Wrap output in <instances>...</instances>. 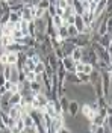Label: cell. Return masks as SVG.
<instances>
[{
  "mask_svg": "<svg viewBox=\"0 0 112 133\" xmlns=\"http://www.w3.org/2000/svg\"><path fill=\"white\" fill-rule=\"evenodd\" d=\"M5 82H6V80H5V77L2 76V73H0V88H3V85H5Z\"/></svg>",
  "mask_w": 112,
  "mask_h": 133,
  "instance_id": "34",
  "label": "cell"
},
{
  "mask_svg": "<svg viewBox=\"0 0 112 133\" xmlns=\"http://www.w3.org/2000/svg\"><path fill=\"white\" fill-rule=\"evenodd\" d=\"M93 71H94V66L91 65V64H85V65H83V70H82V73H83V74L89 76Z\"/></svg>",
  "mask_w": 112,
  "mask_h": 133,
  "instance_id": "25",
  "label": "cell"
},
{
  "mask_svg": "<svg viewBox=\"0 0 112 133\" xmlns=\"http://www.w3.org/2000/svg\"><path fill=\"white\" fill-rule=\"evenodd\" d=\"M61 65L62 68L67 71V73H76L74 71V62H73V59L70 58V56H65V58L61 61Z\"/></svg>",
  "mask_w": 112,
  "mask_h": 133,
  "instance_id": "1",
  "label": "cell"
},
{
  "mask_svg": "<svg viewBox=\"0 0 112 133\" xmlns=\"http://www.w3.org/2000/svg\"><path fill=\"white\" fill-rule=\"evenodd\" d=\"M14 42V39H12V36H2L0 38V47L2 49H6L8 45H11Z\"/></svg>",
  "mask_w": 112,
  "mask_h": 133,
  "instance_id": "18",
  "label": "cell"
},
{
  "mask_svg": "<svg viewBox=\"0 0 112 133\" xmlns=\"http://www.w3.org/2000/svg\"><path fill=\"white\" fill-rule=\"evenodd\" d=\"M21 20V15L17 14V12H9V23H12V24H15Z\"/></svg>",
  "mask_w": 112,
  "mask_h": 133,
  "instance_id": "23",
  "label": "cell"
},
{
  "mask_svg": "<svg viewBox=\"0 0 112 133\" xmlns=\"http://www.w3.org/2000/svg\"><path fill=\"white\" fill-rule=\"evenodd\" d=\"M50 24H52L53 27L58 30L59 27H62V26H64V20H62L61 17H58V15H53L52 20H50Z\"/></svg>",
  "mask_w": 112,
  "mask_h": 133,
  "instance_id": "12",
  "label": "cell"
},
{
  "mask_svg": "<svg viewBox=\"0 0 112 133\" xmlns=\"http://www.w3.org/2000/svg\"><path fill=\"white\" fill-rule=\"evenodd\" d=\"M9 82L11 83H18L20 82V71L17 70V66H11V76H9Z\"/></svg>",
  "mask_w": 112,
  "mask_h": 133,
  "instance_id": "8",
  "label": "cell"
},
{
  "mask_svg": "<svg viewBox=\"0 0 112 133\" xmlns=\"http://www.w3.org/2000/svg\"><path fill=\"white\" fill-rule=\"evenodd\" d=\"M21 103V94H12L9 98V106H17Z\"/></svg>",
  "mask_w": 112,
  "mask_h": 133,
  "instance_id": "16",
  "label": "cell"
},
{
  "mask_svg": "<svg viewBox=\"0 0 112 133\" xmlns=\"http://www.w3.org/2000/svg\"><path fill=\"white\" fill-rule=\"evenodd\" d=\"M21 119H23V124H24V129H27V127H34L35 123H34V119L30 118L29 115H24V116H20Z\"/></svg>",
  "mask_w": 112,
  "mask_h": 133,
  "instance_id": "20",
  "label": "cell"
},
{
  "mask_svg": "<svg viewBox=\"0 0 112 133\" xmlns=\"http://www.w3.org/2000/svg\"><path fill=\"white\" fill-rule=\"evenodd\" d=\"M58 133H71V132H70L68 127H65V125H64L62 129H59V130H58Z\"/></svg>",
  "mask_w": 112,
  "mask_h": 133,
  "instance_id": "33",
  "label": "cell"
},
{
  "mask_svg": "<svg viewBox=\"0 0 112 133\" xmlns=\"http://www.w3.org/2000/svg\"><path fill=\"white\" fill-rule=\"evenodd\" d=\"M14 127L17 129L18 132H21V130L24 129V124H23V119H21V118H18L17 121H15V125H14Z\"/></svg>",
  "mask_w": 112,
  "mask_h": 133,
  "instance_id": "29",
  "label": "cell"
},
{
  "mask_svg": "<svg viewBox=\"0 0 112 133\" xmlns=\"http://www.w3.org/2000/svg\"><path fill=\"white\" fill-rule=\"evenodd\" d=\"M98 44H100V47H103L104 50L109 49V47H112V36L109 35V33H106V35H103V36H100Z\"/></svg>",
  "mask_w": 112,
  "mask_h": 133,
  "instance_id": "5",
  "label": "cell"
},
{
  "mask_svg": "<svg viewBox=\"0 0 112 133\" xmlns=\"http://www.w3.org/2000/svg\"><path fill=\"white\" fill-rule=\"evenodd\" d=\"M58 36H59L62 41H65V39L68 38V32H67V27H65V26H62V27L58 29Z\"/></svg>",
  "mask_w": 112,
  "mask_h": 133,
  "instance_id": "21",
  "label": "cell"
},
{
  "mask_svg": "<svg viewBox=\"0 0 112 133\" xmlns=\"http://www.w3.org/2000/svg\"><path fill=\"white\" fill-rule=\"evenodd\" d=\"M49 6H50V2H49V0H44V2H38V5H36V8L43 9V11H47V9H49Z\"/></svg>",
  "mask_w": 112,
  "mask_h": 133,
  "instance_id": "26",
  "label": "cell"
},
{
  "mask_svg": "<svg viewBox=\"0 0 112 133\" xmlns=\"http://www.w3.org/2000/svg\"><path fill=\"white\" fill-rule=\"evenodd\" d=\"M6 58H8V65H17L18 61V53H6Z\"/></svg>",
  "mask_w": 112,
  "mask_h": 133,
  "instance_id": "15",
  "label": "cell"
},
{
  "mask_svg": "<svg viewBox=\"0 0 112 133\" xmlns=\"http://www.w3.org/2000/svg\"><path fill=\"white\" fill-rule=\"evenodd\" d=\"M97 6H98V0H89V12L91 14L97 9Z\"/></svg>",
  "mask_w": 112,
  "mask_h": 133,
  "instance_id": "28",
  "label": "cell"
},
{
  "mask_svg": "<svg viewBox=\"0 0 112 133\" xmlns=\"http://www.w3.org/2000/svg\"><path fill=\"white\" fill-rule=\"evenodd\" d=\"M79 108H80V104H79L76 100H70L68 109H67V115L71 116V118H74L79 114Z\"/></svg>",
  "mask_w": 112,
  "mask_h": 133,
  "instance_id": "2",
  "label": "cell"
},
{
  "mask_svg": "<svg viewBox=\"0 0 112 133\" xmlns=\"http://www.w3.org/2000/svg\"><path fill=\"white\" fill-rule=\"evenodd\" d=\"M21 20H24V21H32V20H34L30 9H26L23 6V9H21Z\"/></svg>",
  "mask_w": 112,
  "mask_h": 133,
  "instance_id": "14",
  "label": "cell"
},
{
  "mask_svg": "<svg viewBox=\"0 0 112 133\" xmlns=\"http://www.w3.org/2000/svg\"><path fill=\"white\" fill-rule=\"evenodd\" d=\"M74 27H76V30L79 33L83 32V29H85V24H83V21H82V17L80 15H74Z\"/></svg>",
  "mask_w": 112,
  "mask_h": 133,
  "instance_id": "10",
  "label": "cell"
},
{
  "mask_svg": "<svg viewBox=\"0 0 112 133\" xmlns=\"http://www.w3.org/2000/svg\"><path fill=\"white\" fill-rule=\"evenodd\" d=\"M52 125V118L47 115V114H43V118H41V127H43L44 132H47Z\"/></svg>",
  "mask_w": 112,
  "mask_h": 133,
  "instance_id": "9",
  "label": "cell"
},
{
  "mask_svg": "<svg viewBox=\"0 0 112 133\" xmlns=\"http://www.w3.org/2000/svg\"><path fill=\"white\" fill-rule=\"evenodd\" d=\"M79 2H80V6L83 9V14L89 12V0H79Z\"/></svg>",
  "mask_w": 112,
  "mask_h": 133,
  "instance_id": "27",
  "label": "cell"
},
{
  "mask_svg": "<svg viewBox=\"0 0 112 133\" xmlns=\"http://www.w3.org/2000/svg\"><path fill=\"white\" fill-rule=\"evenodd\" d=\"M29 89L34 92V94H39V92L43 91V85L41 83H36V82H32V83H29Z\"/></svg>",
  "mask_w": 112,
  "mask_h": 133,
  "instance_id": "19",
  "label": "cell"
},
{
  "mask_svg": "<svg viewBox=\"0 0 112 133\" xmlns=\"http://www.w3.org/2000/svg\"><path fill=\"white\" fill-rule=\"evenodd\" d=\"M95 101H97V104H98V110H100V109H106L108 108V103H106V100H104L103 97H97Z\"/></svg>",
  "mask_w": 112,
  "mask_h": 133,
  "instance_id": "24",
  "label": "cell"
},
{
  "mask_svg": "<svg viewBox=\"0 0 112 133\" xmlns=\"http://www.w3.org/2000/svg\"><path fill=\"white\" fill-rule=\"evenodd\" d=\"M44 71H45V62H44V61H41L39 64H36V65H35L34 73H35L36 76H41Z\"/></svg>",
  "mask_w": 112,
  "mask_h": 133,
  "instance_id": "17",
  "label": "cell"
},
{
  "mask_svg": "<svg viewBox=\"0 0 112 133\" xmlns=\"http://www.w3.org/2000/svg\"><path fill=\"white\" fill-rule=\"evenodd\" d=\"M9 92H11V94H20V86H18V83H12Z\"/></svg>",
  "mask_w": 112,
  "mask_h": 133,
  "instance_id": "30",
  "label": "cell"
},
{
  "mask_svg": "<svg viewBox=\"0 0 112 133\" xmlns=\"http://www.w3.org/2000/svg\"><path fill=\"white\" fill-rule=\"evenodd\" d=\"M6 115L11 118V119H14V121H17L18 118L21 116V106L17 104V106H11V109L8 110V114Z\"/></svg>",
  "mask_w": 112,
  "mask_h": 133,
  "instance_id": "3",
  "label": "cell"
},
{
  "mask_svg": "<svg viewBox=\"0 0 112 133\" xmlns=\"http://www.w3.org/2000/svg\"><path fill=\"white\" fill-rule=\"evenodd\" d=\"M70 58L73 59V62H74V64H76V62H80V59L83 58V49H80V47H76V49L71 51Z\"/></svg>",
  "mask_w": 112,
  "mask_h": 133,
  "instance_id": "6",
  "label": "cell"
},
{
  "mask_svg": "<svg viewBox=\"0 0 112 133\" xmlns=\"http://www.w3.org/2000/svg\"><path fill=\"white\" fill-rule=\"evenodd\" d=\"M11 86H12V83L9 82V80H6V82H5V85H3V89L9 92V89H11Z\"/></svg>",
  "mask_w": 112,
  "mask_h": 133,
  "instance_id": "32",
  "label": "cell"
},
{
  "mask_svg": "<svg viewBox=\"0 0 112 133\" xmlns=\"http://www.w3.org/2000/svg\"><path fill=\"white\" fill-rule=\"evenodd\" d=\"M64 83H67V85H73V86H79V85H82V83L79 82L76 73H67V74H65V79H64Z\"/></svg>",
  "mask_w": 112,
  "mask_h": 133,
  "instance_id": "4",
  "label": "cell"
},
{
  "mask_svg": "<svg viewBox=\"0 0 112 133\" xmlns=\"http://www.w3.org/2000/svg\"><path fill=\"white\" fill-rule=\"evenodd\" d=\"M58 101H59V106H61V110H62V114L65 115V114H67V109H68V104H70V98L64 95V97H61Z\"/></svg>",
  "mask_w": 112,
  "mask_h": 133,
  "instance_id": "11",
  "label": "cell"
},
{
  "mask_svg": "<svg viewBox=\"0 0 112 133\" xmlns=\"http://www.w3.org/2000/svg\"><path fill=\"white\" fill-rule=\"evenodd\" d=\"M80 17H82V21H83L85 27H86V26H91V23L94 21V17H93L91 12H85V14H82Z\"/></svg>",
  "mask_w": 112,
  "mask_h": 133,
  "instance_id": "13",
  "label": "cell"
},
{
  "mask_svg": "<svg viewBox=\"0 0 112 133\" xmlns=\"http://www.w3.org/2000/svg\"><path fill=\"white\" fill-rule=\"evenodd\" d=\"M59 49H61V51L64 53V56H70V55H71V51L76 49V47H74V45H73L71 42L64 41V42H62V45H61Z\"/></svg>",
  "mask_w": 112,
  "mask_h": 133,
  "instance_id": "7",
  "label": "cell"
},
{
  "mask_svg": "<svg viewBox=\"0 0 112 133\" xmlns=\"http://www.w3.org/2000/svg\"><path fill=\"white\" fill-rule=\"evenodd\" d=\"M30 61H32V62H34L35 65H36V64H39V62H41V61H44V59L41 58V56H39L38 53H36V55H35L34 58H30Z\"/></svg>",
  "mask_w": 112,
  "mask_h": 133,
  "instance_id": "31",
  "label": "cell"
},
{
  "mask_svg": "<svg viewBox=\"0 0 112 133\" xmlns=\"http://www.w3.org/2000/svg\"><path fill=\"white\" fill-rule=\"evenodd\" d=\"M23 73H24V82H29V83H32V82H35V73L34 71H24L23 70Z\"/></svg>",
  "mask_w": 112,
  "mask_h": 133,
  "instance_id": "22",
  "label": "cell"
}]
</instances>
